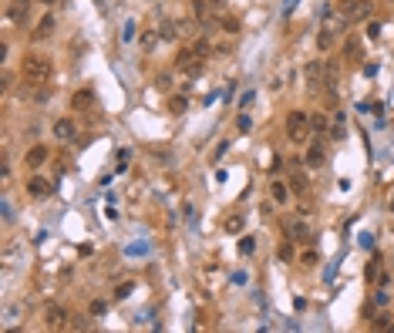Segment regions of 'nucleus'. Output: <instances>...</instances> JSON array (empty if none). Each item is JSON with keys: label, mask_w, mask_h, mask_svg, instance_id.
<instances>
[{"label": "nucleus", "mask_w": 394, "mask_h": 333, "mask_svg": "<svg viewBox=\"0 0 394 333\" xmlns=\"http://www.w3.org/2000/svg\"><path fill=\"white\" fill-rule=\"evenodd\" d=\"M155 84H158V88H162V91H169L172 78H169V74H158V78H155Z\"/></svg>", "instance_id": "a878e982"}, {"label": "nucleus", "mask_w": 394, "mask_h": 333, "mask_svg": "<svg viewBox=\"0 0 394 333\" xmlns=\"http://www.w3.org/2000/svg\"><path fill=\"white\" fill-rule=\"evenodd\" d=\"M286 135H290V142L304 145L310 138V118H307L304 111H290V118H286Z\"/></svg>", "instance_id": "7ed1b4c3"}, {"label": "nucleus", "mask_w": 394, "mask_h": 333, "mask_svg": "<svg viewBox=\"0 0 394 333\" xmlns=\"http://www.w3.org/2000/svg\"><path fill=\"white\" fill-rule=\"evenodd\" d=\"M344 61H347V64H360V61H364V51H360V41H354V37H350L347 44H344Z\"/></svg>", "instance_id": "9d476101"}, {"label": "nucleus", "mask_w": 394, "mask_h": 333, "mask_svg": "<svg viewBox=\"0 0 394 333\" xmlns=\"http://www.w3.org/2000/svg\"><path fill=\"white\" fill-rule=\"evenodd\" d=\"M135 37V21H128L125 24V34H122V41H132Z\"/></svg>", "instance_id": "393cba45"}, {"label": "nucleus", "mask_w": 394, "mask_h": 333, "mask_svg": "<svg viewBox=\"0 0 394 333\" xmlns=\"http://www.w3.org/2000/svg\"><path fill=\"white\" fill-rule=\"evenodd\" d=\"M377 273H381V269H377V259H371V263H367V279H374Z\"/></svg>", "instance_id": "473e14b6"}, {"label": "nucleus", "mask_w": 394, "mask_h": 333, "mask_svg": "<svg viewBox=\"0 0 394 333\" xmlns=\"http://www.w3.org/2000/svg\"><path fill=\"white\" fill-rule=\"evenodd\" d=\"M68 326H71V330H84V326H88V323L81 320V316H71V323H68Z\"/></svg>", "instance_id": "7c9ffc66"}, {"label": "nucleus", "mask_w": 394, "mask_h": 333, "mask_svg": "<svg viewBox=\"0 0 394 333\" xmlns=\"http://www.w3.org/2000/svg\"><path fill=\"white\" fill-rule=\"evenodd\" d=\"M21 78L31 81V84H44L47 78H51V61L41 54H27L21 61Z\"/></svg>", "instance_id": "f257e3e1"}, {"label": "nucleus", "mask_w": 394, "mask_h": 333, "mask_svg": "<svg viewBox=\"0 0 394 333\" xmlns=\"http://www.w3.org/2000/svg\"><path fill=\"white\" fill-rule=\"evenodd\" d=\"M27 14H31V0H14L11 7H7V21L11 24H24L27 21Z\"/></svg>", "instance_id": "0eeeda50"}, {"label": "nucleus", "mask_w": 394, "mask_h": 333, "mask_svg": "<svg viewBox=\"0 0 394 333\" xmlns=\"http://www.w3.org/2000/svg\"><path fill=\"white\" fill-rule=\"evenodd\" d=\"M54 27H57L54 14H44V17L37 21V27H34V31H31V37H34V41H47V37L54 34Z\"/></svg>", "instance_id": "423d86ee"}, {"label": "nucleus", "mask_w": 394, "mask_h": 333, "mask_svg": "<svg viewBox=\"0 0 394 333\" xmlns=\"http://www.w3.org/2000/svg\"><path fill=\"white\" fill-rule=\"evenodd\" d=\"M192 7H195V17L206 21V11H209V0H192Z\"/></svg>", "instance_id": "412c9836"}, {"label": "nucleus", "mask_w": 394, "mask_h": 333, "mask_svg": "<svg viewBox=\"0 0 394 333\" xmlns=\"http://www.w3.org/2000/svg\"><path fill=\"white\" fill-rule=\"evenodd\" d=\"M68 313H64V306H57V303H51L44 310V326L47 330H61V326H68Z\"/></svg>", "instance_id": "20e7f679"}, {"label": "nucleus", "mask_w": 394, "mask_h": 333, "mask_svg": "<svg viewBox=\"0 0 394 333\" xmlns=\"http://www.w3.org/2000/svg\"><path fill=\"white\" fill-rule=\"evenodd\" d=\"M27 192H31L34 199H44L47 192H51V182H47V178H41V175H34L31 182H27Z\"/></svg>", "instance_id": "9b49d317"}, {"label": "nucleus", "mask_w": 394, "mask_h": 333, "mask_svg": "<svg viewBox=\"0 0 394 333\" xmlns=\"http://www.w3.org/2000/svg\"><path fill=\"white\" fill-rule=\"evenodd\" d=\"M203 64H206V57L199 54L195 47H185V51H179V57H175V67L185 71L189 78H199V74H203Z\"/></svg>", "instance_id": "f03ea898"}, {"label": "nucleus", "mask_w": 394, "mask_h": 333, "mask_svg": "<svg viewBox=\"0 0 394 333\" xmlns=\"http://www.w3.org/2000/svg\"><path fill=\"white\" fill-rule=\"evenodd\" d=\"M387 209H391V212H394V195H391V202H387Z\"/></svg>", "instance_id": "e433bc0d"}, {"label": "nucleus", "mask_w": 394, "mask_h": 333, "mask_svg": "<svg viewBox=\"0 0 394 333\" xmlns=\"http://www.w3.org/2000/svg\"><path fill=\"white\" fill-rule=\"evenodd\" d=\"M44 4H54V0H44Z\"/></svg>", "instance_id": "4c0bfd02"}, {"label": "nucleus", "mask_w": 394, "mask_h": 333, "mask_svg": "<svg viewBox=\"0 0 394 333\" xmlns=\"http://www.w3.org/2000/svg\"><path fill=\"white\" fill-rule=\"evenodd\" d=\"M243 226H246V215H243V212H233V215H226V222H223V229L229 236L243 233Z\"/></svg>", "instance_id": "f8f14e48"}, {"label": "nucleus", "mask_w": 394, "mask_h": 333, "mask_svg": "<svg viewBox=\"0 0 394 333\" xmlns=\"http://www.w3.org/2000/svg\"><path fill=\"white\" fill-rule=\"evenodd\" d=\"M44 162H47V148H44V145L27 148V155H24V165H27V168H41Z\"/></svg>", "instance_id": "6e6552de"}, {"label": "nucleus", "mask_w": 394, "mask_h": 333, "mask_svg": "<svg viewBox=\"0 0 394 333\" xmlns=\"http://www.w3.org/2000/svg\"><path fill=\"white\" fill-rule=\"evenodd\" d=\"M249 125H253V122H249L246 115H239V118H236V128H239V132H249Z\"/></svg>", "instance_id": "cd10ccee"}, {"label": "nucleus", "mask_w": 394, "mask_h": 333, "mask_svg": "<svg viewBox=\"0 0 394 333\" xmlns=\"http://www.w3.org/2000/svg\"><path fill=\"white\" fill-rule=\"evenodd\" d=\"M290 185H293V192H307V178H304V175H293Z\"/></svg>", "instance_id": "5701e85b"}, {"label": "nucleus", "mask_w": 394, "mask_h": 333, "mask_svg": "<svg viewBox=\"0 0 394 333\" xmlns=\"http://www.w3.org/2000/svg\"><path fill=\"white\" fill-rule=\"evenodd\" d=\"M209 7H213V11H223V7H226V0H209Z\"/></svg>", "instance_id": "c9c22d12"}, {"label": "nucleus", "mask_w": 394, "mask_h": 333, "mask_svg": "<svg viewBox=\"0 0 394 333\" xmlns=\"http://www.w3.org/2000/svg\"><path fill=\"white\" fill-rule=\"evenodd\" d=\"M192 31H195V24L192 21H179V34H192Z\"/></svg>", "instance_id": "c85d7f7f"}, {"label": "nucleus", "mask_w": 394, "mask_h": 333, "mask_svg": "<svg viewBox=\"0 0 394 333\" xmlns=\"http://www.w3.org/2000/svg\"><path fill=\"white\" fill-rule=\"evenodd\" d=\"M293 236H297L300 243H310V229H307L304 222H297V226H293Z\"/></svg>", "instance_id": "a211bd4d"}, {"label": "nucleus", "mask_w": 394, "mask_h": 333, "mask_svg": "<svg viewBox=\"0 0 394 333\" xmlns=\"http://www.w3.org/2000/svg\"><path fill=\"white\" fill-rule=\"evenodd\" d=\"M270 195H273V202H276V205H283V202L290 199V189H286V182H273V185H270Z\"/></svg>", "instance_id": "2eb2a0df"}, {"label": "nucleus", "mask_w": 394, "mask_h": 333, "mask_svg": "<svg viewBox=\"0 0 394 333\" xmlns=\"http://www.w3.org/2000/svg\"><path fill=\"white\" fill-rule=\"evenodd\" d=\"M391 333H394V323H391Z\"/></svg>", "instance_id": "58836bf2"}, {"label": "nucleus", "mask_w": 394, "mask_h": 333, "mask_svg": "<svg viewBox=\"0 0 394 333\" xmlns=\"http://www.w3.org/2000/svg\"><path fill=\"white\" fill-rule=\"evenodd\" d=\"M391 316H387V313H381V316H377V320H374V330H391Z\"/></svg>", "instance_id": "4be33fe9"}, {"label": "nucleus", "mask_w": 394, "mask_h": 333, "mask_svg": "<svg viewBox=\"0 0 394 333\" xmlns=\"http://www.w3.org/2000/svg\"><path fill=\"white\" fill-rule=\"evenodd\" d=\"M304 266H317V253H304Z\"/></svg>", "instance_id": "f704fd0d"}, {"label": "nucleus", "mask_w": 394, "mask_h": 333, "mask_svg": "<svg viewBox=\"0 0 394 333\" xmlns=\"http://www.w3.org/2000/svg\"><path fill=\"white\" fill-rule=\"evenodd\" d=\"M128 293H132V283H122V286H118V293H115V296H118V300H125V296H128Z\"/></svg>", "instance_id": "c756f323"}, {"label": "nucleus", "mask_w": 394, "mask_h": 333, "mask_svg": "<svg viewBox=\"0 0 394 333\" xmlns=\"http://www.w3.org/2000/svg\"><path fill=\"white\" fill-rule=\"evenodd\" d=\"M367 17H371V0H350L347 4V24L367 21Z\"/></svg>", "instance_id": "39448f33"}, {"label": "nucleus", "mask_w": 394, "mask_h": 333, "mask_svg": "<svg viewBox=\"0 0 394 333\" xmlns=\"http://www.w3.org/2000/svg\"><path fill=\"white\" fill-rule=\"evenodd\" d=\"M223 27H226L229 34H239V21H236V17H226V21H223Z\"/></svg>", "instance_id": "b1692460"}, {"label": "nucleus", "mask_w": 394, "mask_h": 333, "mask_svg": "<svg viewBox=\"0 0 394 333\" xmlns=\"http://www.w3.org/2000/svg\"><path fill=\"white\" fill-rule=\"evenodd\" d=\"M195 51H199L203 57H209V41H195Z\"/></svg>", "instance_id": "2f4dec72"}, {"label": "nucleus", "mask_w": 394, "mask_h": 333, "mask_svg": "<svg viewBox=\"0 0 394 333\" xmlns=\"http://www.w3.org/2000/svg\"><path fill=\"white\" fill-rule=\"evenodd\" d=\"M324 162H327V158H324V145L314 142V145H310V152H307V165H310V168H320Z\"/></svg>", "instance_id": "4468645a"}, {"label": "nucleus", "mask_w": 394, "mask_h": 333, "mask_svg": "<svg viewBox=\"0 0 394 333\" xmlns=\"http://www.w3.org/2000/svg\"><path fill=\"white\" fill-rule=\"evenodd\" d=\"M330 44H334V31H324L320 37H317V47H320V51H327Z\"/></svg>", "instance_id": "6ab92c4d"}, {"label": "nucleus", "mask_w": 394, "mask_h": 333, "mask_svg": "<svg viewBox=\"0 0 394 333\" xmlns=\"http://www.w3.org/2000/svg\"><path fill=\"white\" fill-rule=\"evenodd\" d=\"M158 41H162V34H158V31H148L145 37H142V47H145V51H152V47H155Z\"/></svg>", "instance_id": "f3484780"}, {"label": "nucleus", "mask_w": 394, "mask_h": 333, "mask_svg": "<svg viewBox=\"0 0 394 333\" xmlns=\"http://www.w3.org/2000/svg\"><path fill=\"white\" fill-rule=\"evenodd\" d=\"M91 313H94V316H102V313H105V300H94V303H91Z\"/></svg>", "instance_id": "72a5a7b5"}, {"label": "nucleus", "mask_w": 394, "mask_h": 333, "mask_svg": "<svg viewBox=\"0 0 394 333\" xmlns=\"http://www.w3.org/2000/svg\"><path fill=\"white\" fill-rule=\"evenodd\" d=\"M307 74H310V81H307V84H310V91H317V74H320V64L314 61V64L307 67Z\"/></svg>", "instance_id": "aec40b11"}, {"label": "nucleus", "mask_w": 394, "mask_h": 333, "mask_svg": "<svg viewBox=\"0 0 394 333\" xmlns=\"http://www.w3.org/2000/svg\"><path fill=\"white\" fill-rule=\"evenodd\" d=\"M91 101H94V94H91L88 88H84V91H74V98H71V108H74V111H88V108H91Z\"/></svg>", "instance_id": "ddd939ff"}, {"label": "nucleus", "mask_w": 394, "mask_h": 333, "mask_svg": "<svg viewBox=\"0 0 394 333\" xmlns=\"http://www.w3.org/2000/svg\"><path fill=\"white\" fill-rule=\"evenodd\" d=\"M54 138L57 142H71V138H74V122H71V118H57L54 122Z\"/></svg>", "instance_id": "1a4fd4ad"}, {"label": "nucleus", "mask_w": 394, "mask_h": 333, "mask_svg": "<svg viewBox=\"0 0 394 333\" xmlns=\"http://www.w3.org/2000/svg\"><path fill=\"white\" fill-rule=\"evenodd\" d=\"M185 104H189V101H185V94H172V98H169V111H172V115H182V111H185Z\"/></svg>", "instance_id": "dca6fc26"}, {"label": "nucleus", "mask_w": 394, "mask_h": 333, "mask_svg": "<svg viewBox=\"0 0 394 333\" xmlns=\"http://www.w3.org/2000/svg\"><path fill=\"white\" fill-rule=\"evenodd\" d=\"M381 34V24L377 21H367V37H377Z\"/></svg>", "instance_id": "bb28decb"}]
</instances>
